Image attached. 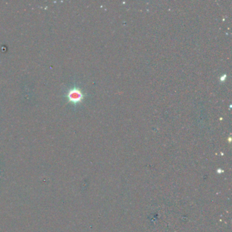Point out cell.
<instances>
[{
  "instance_id": "6da1fadb",
  "label": "cell",
  "mask_w": 232,
  "mask_h": 232,
  "mask_svg": "<svg viewBox=\"0 0 232 232\" xmlns=\"http://www.w3.org/2000/svg\"><path fill=\"white\" fill-rule=\"evenodd\" d=\"M69 100L73 103H78L83 99V94L78 89H72L68 93Z\"/></svg>"
}]
</instances>
